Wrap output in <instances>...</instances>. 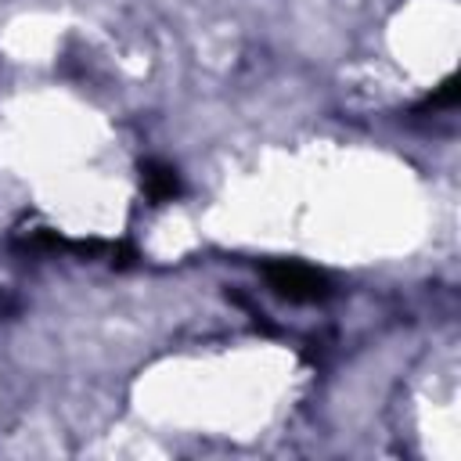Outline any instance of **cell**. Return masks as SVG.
<instances>
[{
  "label": "cell",
  "instance_id": "obj_2",
  "mask_svg": "<svg viewBox=\"0 0 461 461\" xmlns=\"http://www.w3.org/2000/svg\"><path fill=\"white\" fill-rule=\"evenodd\" d=\"M144 191L155 202H166L176 194V176L169 166H144Z\"/></svg>",
  "mask_w": 461,
  "mask_h": 461
},
{
  "label": "cell",
  "instance_id": "obj_1",
  "mask_svg": "<svg viewBox=\"0 0 461 461\" xmlns=\"http://www.w3.org/2000/svg\"><path fill=\"white\" fill-rule=\"evenodd\" d=\"M267 277L270 285L288 295V299H299V303H310V299H324L328 295V277L317 274L313 267H303V263H267Z\"/></svg>",
  "mask_w": 461,
  "mask_h": 461
}]
</instances>
